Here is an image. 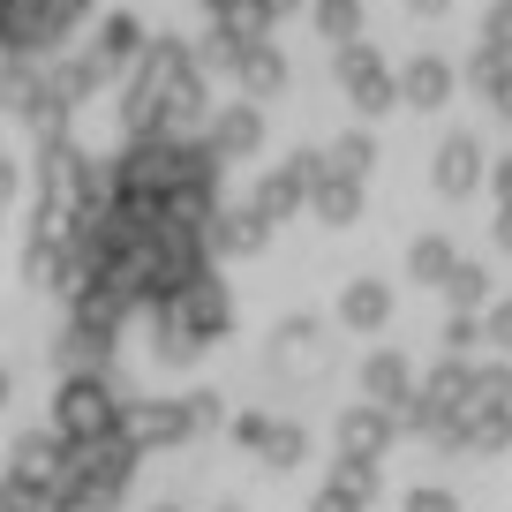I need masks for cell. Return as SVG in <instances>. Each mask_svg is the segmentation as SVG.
Listing matches in <instances>:
<instances>
[{
	"instance_id": "45",
	"label": "cell",
	"mask_w": 512,
	"mask_h": 512,
	"mask_svg": "<svg viewBox=\"0 0 512 512\" xmlns=\"http://www.w3.org/2000/svg\"><path fill=\"white\" fill-rule=\"evenodd\" d=\"M219 512H234V505H219Z\"/></svg>"
},
{
	"instance_id": "29",
	"label": "cell",
	"mask_w": 512,
	"mask_h": 512,
	"mask_svg": "<svg viewBox=\"0 0 512 512\" xmlns=\"http://www.w3.org/2000/svg\"><path fill=\"white\" fill-rule=\"evenodd\" d=\"M475 317H482V347H490V354H512V294H505L497 309H475Z\"/></svg>"
},
{
	"instance_id": "36",
	"label": "cell",
	"mask_w": 512,
	"mask_h": 512,
	"mask_svg": "<svg viewBox=\"0 0 512 512\" xmlns=\"http://www.w3.org/2000/svg\"><path fill=\"white\" fill-rule=\"evenodd\" d=\"M482 46H490V53H512V0L497 8L490 23H482Z\"/></svg>"
},
{
	"instance_id": "26",
	"label": "cell",
	"mask_w": 512,
	"mask_h": 512,
	"mask_svg": "<svg viewBox=\"0 0 512 512\" xmlns=\"http://www.w3.org/2000/svg\"><path fill=\"white\" fill-rule=\"evenodd\" d=\"M324 490L354 497V505L369 512V497H377V460H354V452H339V467H332V482H324Z\"/></svg>"
},
{
	"instance_id": "33",
	"label": "cell",
	"mask_w": 512,
	"mask_h": 512,
	"mask_svg": "<svg viewBox=\"0 0 512 512\" xmlns=\"http://www.w3.org/2000/svg\"><path fill=\"white\" fill-rule=\"evenodd\" d=\"M264 430H272V415H256V407H249V415H234V430H226V437H234L241 452H256V445H264Z\"/></svg>"
},
{
	"instance_id": "20",
	"label": "cell",
	"mask_w": 512,
	"mask_h": 512,
	"mask_svg": "<svg viewBox=\"0 0 512 512\" xmlns=\"http://www.w3.org/2000/svg\"><path fill=\"white\" fill-rule=\"evenodd\" d=\"M400 98H407V106H422V113L445 106V98H452V61H407Z\"/></svg>"
},
{
	"instance_id": "42",
	"label": "cell",
	"mask_w": 512,
	"mask_h": 512,
	"mask_svg": "<svg viewBox=\"0 0 512 512\" xmlns=\"http://www.w3.org/2000/svg\"><path fill=\"white\" fill-rule=\"evenodd\" d=\"M415 8H445V0H415Z\"/></svg>"
},
{
	"instance_id": "16",
	"label": "cell",
	"mask_w": 512,
	"mask_h": 512,
	"mask_svg": "<svg viewBox=\"0 0 512 512\" xmlns=\"http://www.w3.org/2000/svg\"><path fill=\"white\" fill-rule=\"evenodd\" d=\"M467 377H475V362H467V354H445V362H430V377H415V400H430V407H445V415H460Z\"/></svg>"
},
{
	"instance_id": "37",
	"label": "cell",
	"mask_w": 512,
	"mask_h": 512,
	"mask_svg": "<svg viewBox=\"0 0 512 512\" xmlns=\"http://www.w3.org/2000/svg\"><path fill=\"white\" fill-rule=\"evenodd\" d=\"M482 98H490V113H497V121H512V68H497V83H490Z\"/></svg>"
},
{
	"instance_id": "12",
	"label": "cell",
	"mask_w": 512,
	"mask_h": 512,
	"mask_svg": "<svg viewBox=\"0 0 512 512\" xmlns=\"http://www.w3.org/2000/svg\"><path fill=\"white\" fill-rule=\"evenodd\" d=\"M204 128H211L204 144L219 151V159H249V151L264 144V113H256V98H249V106H226V113H211Z\"/></svg>"
},
{
	"instance_id": "40",
	"label": "cell",
	"mask_w": 512,
	"mask_h": 512,
	"mask_svg": "<svg viewBox=\"0 0 512 512\" xmlns=\"http://www.w3.org/2000/svg\"><path fill=\"white\" fill-rule=\"evenodd\" d=\"M490 181H497V204H512V159H497V174H490Z\"/></svg>"
},
{
	"instance_id": "7",
	"label": "cell",
	"mask_w": 512,
	"mask_h": 512,
	"mask_svg": "<svg viewBox=\"0 0 512 512\" xmlns=\"http://www.w3.org/2000/svg\"><path fill=\"white\" fill-rule=\"evenodd\" d=\"M430 189H437V196H452V204H467V196L482 189V144H475V136H445V144H437V159H430Z\"/></svg>"
},
{
	"instance_id": "39",
	"label": "cell",
	"mask_w": 512,
	"mask_h": 512,
	"mask_svg": "<svg viewBox=\"0 0 512 512\" xmlns=\"http://www.w3.org/2000/svg\"><path fill=\"white\" fill-rule=\"evenodd\" d=\"M490 241H497V249L512 256V204H497V226H490Z\"/></svg>"
},
{
	"instance_id": "9",
	"label": "cell",
	"mask_w": 512,
	"mask_h": 512,
	"mask_svg": "<svg viewBox=\"0 0 512 512\" xmlns=\"http://www.w3.org/2000/svg\"><path fill=\"white\" fill-rule=\"evenodd\" d=\"M204 241H211V256H264L272 249V219H256V211H211Z\"/></svg>"
},
{
	"instance_id": "10",
	"label": "cell",
	"mask_w": 512,
	"mask_h": 512,
	"mask_svg": "<svg viewBox=\"0 0 512 512\" xmlns=\"http://www.w3.org/2000/svg\"><path fill=\"white\" fill-rule=\"evenodd\" d=\"M400 437V415H384V407H347L339 415V452H354V460H384V445Z\"/></svg>"
},
{
	"instance_id": "14",
	"label": "cell",
	"mask_w": 512,
	"mask_h": 512,
	"mask_svg": "<svg viewBox=\"0 0 512 512\" xmlns=\"http://www.w3.org/2000/svg\"><path fill=\"white\" fill-rule=\"evenodd\" d=\"M317 354H324V332H317L309 317H287V324L272 332V362H279V377H309V362H317Z\"/></svg>"
},
{
	"instance_id": "6",
	"label": "cell",
	"mask_w": 512,
	"mask_h": 512,
	"mask_svg": "<svg viewBox=\"0 0 512 512\" xmlns=\"http://www.w3.org/2000/svg\"><path fill=\"white\" fill-rule=\"evenodd\" d=\"M339 83H347V98H354L362 113H384L392 98H400V76H392L369 46H347V53H339Z\"/></svg>"
},
{
	"instance_id": "25",
	"label": "cell",
	"mask_w": 512,
	"mask_h": 512,
	"mask_svg": "<svg viewBox=\"0 0 512 512\" xmlns=\"http://www.w3.org/2000/svg\"><path fill=\"white\" fill-rule=\"evenodd\" d=\"M106 354H113V339L83 332V324H68V332L53 339V362H61V369H106Z\"/></svg>"
},
{
	"instance_id": "17",
	"label": "cell",
	"mask_w": 512,
	"mask_h": 512,
	"mask_svg": "<svg viewBox=\"0 0 512 512\" xmlns=\"http://www.w3.org/2000/svg\"><path fill=\"white\" fill-rule=\"evenodd\" d=\"M309 211H317L324 226H354V219H362V181L317 174V181H309Z\"/></svg>"
},
{
	"instance_id": "35",
	"label": "cell",
	"mask_w": 512,
	"mask_h": 512,
	"mask_svg": "<svg viewBox=\"0 0 512 512\" xmlns=\"http://www.w3.org/2000/svg\"><path fill=\"white\" fill-rule=\"evenodd\" d=\"M407 512H460V497H452V490H430V482H422V490H407Z\"/></svg>"
},
{
	"instance_id": "21",
	"label": "cell",
	"mask_w": 512,
	"mask_h": 512,
	"mask_svg": "<svg viewBox=\"0 0 512 512\" xmlns=\"http://www.w3.org/2000/svg\"><path fill=\"white\" fill-rule=\"evenodd\" d=\"M324 174H347V181H369L377 174V136L369 128H347L332 151H324Z\"/></svg>"
},
{
	"instance_id": "22",
	"label": "cell",
	"mask_w": 512,
	"mask_h": 512,
	"mask_svg": "<svg viewBox=\"0 0 512 512\" xmlns=\"http://www.w3.org/2000/svg\"><path fill=\"white\" fill-rule=\"evenodd\" d=\"M234 76H241V91H249V98H272L279 83H287V61H279V53L264 46V38H256V46H241Z\"/></svg>"
},
{
	"instance_id": "23",
	"label": "cell",
	"mask_w": 512,
	"mask_h": 512,
	"mask_svg": "<svg viewBox=\"0 0 512 512\" xmlns=\"http://www.w3.org/2000/svg\"><path fill=\"white\" fill-rule=\"evenodd\" d=\"M256 460H264V467H302L309 460V430H302V422H287V415H272V430H264Z\"/></svg>"
},
{
	"instance_id": "4",
	"label": "cell",
	"mask_w": 512,
	"mask_h": 512,
	"mask_svg": "<svg viewBox=\"0 0 512 512\" xmlns=\"http://www.w3.org/2000/svg\"><path fill=\"white\" fill-rule=\"evenodd\" d=\"M91 0H0V53H46L83 23Z\"/></svg>"
},
{
	"instance_id": "41",
	"label": "cell",
	"mask_w": 512,
	"mask_h": 512,
	"mask_svg": "<svg viewBox=\"0 0 512 512\" xmlns=\"http://www.w3.org/2000/svg\"><path fill=\"white\" fill-rule=\"evenodd\" d=\"M8 189H16V174H8V166H0V196H8Z\"/></svg>"
},
{
	"instance_id": "15",
	"label": "cell",
	"mask_w": 512,
	"mask_h": 512,
	"mask_svg": "<svg viewBox=\"0 0 512 512\" xmlns=\"http://www.w3.org/2000/svg\"><path fill=\"white\" fill-rule=\"evenodd\" d=\"M339 324H347V332H377V324H392V287H384V279H354V287L339 294Z\"/></svg>"
},
{
	"instance_id": "38",
	"label": "cell",
	"mask_w": 512,
	"mask_h": 512,
	"mask_svg": "<svg viewBox=\"0 0 512 512\" xmlns=\"http://www.w3.org/2000/svg\"><path fill=\"white\" fill-rule=\"evenodd\" d=\"M309 512H362V505H354V497H339V490H317V497H309Z\"/></svg>"
},
{
	"instance_id": "31",
	"label": "cell",
	"mask_w": 512,
	"mask_h": 512,
	"mask_svg": "<svg viewBox=\"0 0 512 512\" xmlns=\"http://www.w3.org/2000/svg\"><path fill=\"white\" fill-rule=\"evenodd\" d=\"M181 415H189V430H219V422H226V400L204 384V392H189V400H181Z\"/></svg>"
},
{
	"instance_id": "19",
	"label": "cell",
	"mask_w": 512,
	"mask_h": 512,
	"mask_svg": "<svg viewBox=\"0 0 512 512\" xmlns=\"http://www.w3.org/2000/svg\"><path fill=\"white\" fill-rule=\"evenodd\" d=\"M400 422H407V437H422V445H437V452H460V415H445V407H430V400H407V407H400Z\"/></svg>"
},
{
	"instance_id": "44",
	"label": "cell",
	"mask_w": 512,
	"mask_h": 512,
	"mask_svg": "<svg viewBox=\"0 0 512 512\" xmlns=\"http://www.w3.org/2000/svg\"><path fill=\"white\" fill-rule=\"evenodd\" d=\"M0 400H8V377H0Z\"/></svg>"
},
{
	"instance_id": "5",
	"label": "cell",
	"mask_w": 512,
	"mask_h": 512,
	"mask_svg": "<svg viewBox=\"0 0 512 512\" xmlns=\"http://www.w3.org/2000/svg\"><path fill=\"white\" fill-rule=\"evenodd\" d=\"M121 437L136 452H159V445H189V415H181V400H128L121 407Z\"/></svg>"
},
{
	"instance_id": "1",
	"label": "cell",
	"mask_w": 512,
	"mask_h": 512,
	"mask_svg": "<svg viewBox=\"0 0 512 512\" xmlns=\"http://www.w3.org/2000/svg\"><path fill=\"white\" fill-rule=\"evenodd\" d=\"M226 324H234V294H226V279L204 264V272L181 279L166 302H151V347H159V362L189 369L211 339H226Z\"/></svg>"
},
{
	"instance_id": "43",
	"label": "cell",
	"mask_w": 512,
	"mask_h": 512,
	"mask_svg": "<svg viewBox=\"0 0 512 512\" xmlns=\"http://www.w3.org/2000/svg\"><path fill=\"white\" fill-rule=\"evenodd\" d=\"M151 512H181V505H151Z\"/></svg>"
},
{
	"instance_id": "27",
	"label": "cell",
	"mask_w": 512,
	"mask_h": 512,
	"mask_svg": "<svg viewBox=\"0 0 512 512\" xmlns=\"http://www.w3.org/2000/svg\"><path fill=\"white\" fill-rule=\"evenodd\" d=\"M16 475H31V482H61V437H23L16 445Z\"/></svg>"
},
{
	"instance_id": "32",
	"label": "cell",
	"mask_w": 512,
	"mask_h": 512,
	"mask_svg": "<svg viewBox=\"0 0 512 512\" xmlns=\"http://www.w3.org/2000/svg\"><path fill=\"white\" fill-rule=\"evenodd\" d=\"M136 53H144V31H136V23H106V61H136Z\"/></svg>"
},
{
	"instance_id": "34",
	"label": "cell",
	"mask_w": 512,
	"mask_h": 512,
	"mask_svg": "<svg viewBox=\"0 0 512 512\" xmlns=\"http://www.w3.org/2000/svg\"><path fill=\"white\" fill-rule=\"evenodd\" d=\"M317 23H324L332 38H354V0H324V8H317Z\"/></svg>"
},
{
	"instance_id": "13",
	"label": "cell",
	"mask_w": 512,
	"mask_h": 512,
	"mask_svg": "<svg viewBox=\"0 0 512 512\" xmlns=\"http://www.w3.org/2000/svg\"><path fill=\"white\" fill-rule=\"evenodd\" d=\"M460 452H512V400L460 407Z\"/></svg>"
},
{
	"instance_id": "18",
	"label": "cell",
	"mask_w": 512,
	"mask_h": 512,
	"mask_svg": "<svg viewBox=\"0 0 512 512\" xmlns=\"http://www.w3.org/2000/svg\"><path fill=\"white\" fill-rule=\"evenodd\" d=\"M452 264H460V256H452V234H415L407 241V279H415V287H445Z\"/></svg>"
},
{
	"instance_id": "24",
	"label": "cell",
	"mask_w": 512,
	"mask_h": 512,
	"mask_svg": "<svg viewBox=\"0 0 512 512\" xmlns=\"http://www.w3.org/2000/svg\"><path fill=\"white\" fill-rule=\"evenodd\" d=\"M0 512H68V497H61V482L16 475V482H0Z\"/></svg>"
},
{
	"instance_id": "8",
	"label": "cell",
	"mask_w": 512,
	"mask_h": 512,
	"mask_svg": "<svg viewBox=\"0 0 512 512\" xmlns=\"http://www.w3.org/2000/svg\"><path fill=\"white\" fill-rule=\"evenodd\" d=\"M362 400L384 407V415H400V407L415 400V362H407V354H392V347H377V354L362 362Z\"/></svg>"
},
{
	"instance_id": "3",
	"label": "cell",
	"mask_w": 512,
	"mask_h": 512,
	"mask_svg": "<svg viewBox=\"0 0 512 512\" xmlns=\"http://www.w3.org/2000/svg\"><path fill=\"white\" fill-rule=\"evenodd\" d=\"M121 430V400H113V384L98 369H68L61 392H53V437L76 445V437H106Z\"/></svg>"
},
{
	"instance_id": "2",
	"label": "cell",
	"mask_w": 512,
	"mask_h": 512,
	"mask_svg": "<svg viewBox=\"0 0 512 512\" xmlns=\"http://www.w3.org/2000/svg\"><path fill=\"white\" fill-rule=\"evenodd\" d=\"M136 460H144V452L128 445L121 430L61 445V497H68V512H121L128 482H136Z\"/></svg>"
},
{
	"instance_id": "28",
	"label": "cell",
	"mask_w": 512,
	"mask_h": 512,
	"mask_svg": "<svg viewBox=\"0 0 512 512\" xmlns=\"http://www.w3.org/2000/svg\"><path fill=\"white\" fill-rule=\"evenodd\" d=\"M445 294H452V309H482V302H490V272H482V264H452Z\"/></svg>"
},
{
	"instance_id": "30",
	"label": "cell",
	"mask_w": 512,
	"mask_h": 512,
	"mask_svg": "<svg viewBox=\"0 0 512 512\" xmlns=\"http://www.w3.org/2000/svg\"><path fill=\"white\" fill-rule=\"evenodd\" d=\"M482 347V317L475 309H452L445 317V354H475Z\"/></svg>"
},
{
	"instance_id": "11",
	"label": "cell",
	"mask_w": 512,
	"mask_h": 512,
	"mask_svg": "<svg viewBox=\"0 0 512 512\" xmlns=\"http://www.w3.org/2000/svg\"><path fill=\"white\" fill-rule=\"evenodd\" d=\"M309 204V174H302V159H287V166H272V174L256 181V196H249V211L256 219H294V211Z\"/></svg>"
}]
</instances>
